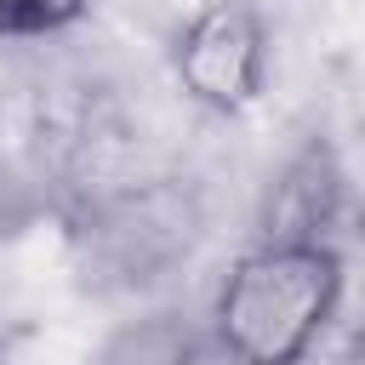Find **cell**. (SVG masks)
<instances>
[{"label":"cell","mask_w":365,"mask_h":365,"mask_svg":"<svg viewBox=\"0 0 365 365\" xmlns=\"http://www.w3.org/2000/svg\"><path fill=\"white\" fill-rule=\"evenodd\" d=\"M342 251L319 245H257L245 251L211 302L217 342L234 365H297L342 308Z\"/></svg>","instance_id":"obj_1"},{"label":"cell","mask_w":365,"mask_h":365,"mask_svg":"<svg viewBox=\"0 0 365 365\" xmlns=\"http://www.w3.org/2000/svg\"><path fill=\"white\" fill-rule=\"evenodd\" d=\"M171 74L205 114H245L268 86V17L257 0H205L171 40Z\"/></svg>","instance_id":"obj_2"},{"label":"cell","mask_w":365,"mask_h":365,"mask_svg":"<svg viewBox=\"0 0 365 365\" xmlns=\"http://www.w3.org/2000/svg\"><path fill=\"white\" fill-rule=\"evenodd\" d=\"M336 211H342V165L325 143H308L279 165L262 200V245H319Z\"/></svg>","instance_id":"obj_3"},{"label":"cell","mask_w":365,"mask_h":365,"mask_svg":"<svg viewBox=\"0 0 365 365\" xmlns=\"http://www.w3.org/2000/svg\"><path fill=\"white\" fill-rule=\"evenodd\" d=\"M91 0H0V40H46L74 29Z\"/></svg>","instance_id":"obj_4"}]
</instances>
